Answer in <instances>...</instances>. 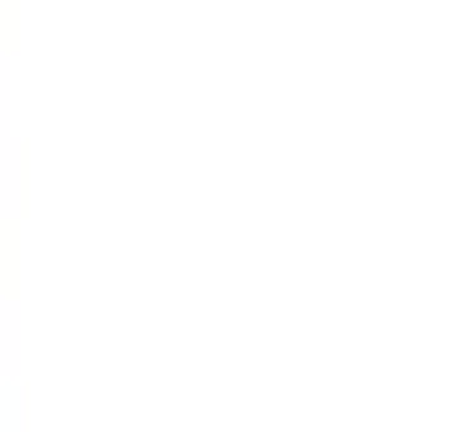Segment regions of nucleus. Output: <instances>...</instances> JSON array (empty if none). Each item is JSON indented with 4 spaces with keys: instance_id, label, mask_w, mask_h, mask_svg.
I'll list each match as a JSON object with an SVG mask.
<instances>
[]
</instances>
